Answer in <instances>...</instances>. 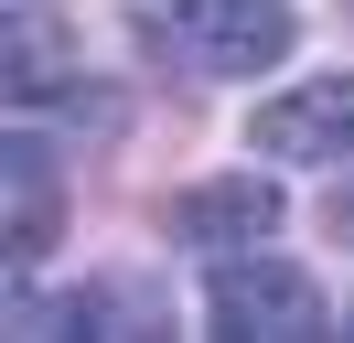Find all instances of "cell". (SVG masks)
I'll list each match as a JSON object with an SVG mask.
<instances>
[{"label":"cell","instance_id":"cell-5","mask_svg":"<svg viewBox=\"0 0 354 343\" xmlns=\"http://www.w3.org/2000/svg\"><path fill=\"white\" fill-rule=\"evenodd\" d=\"M0 183H11V225H0V247H11V268H44V247H54V161L32 140H11L0 150Z\"/></svg>","mask_w":354,"mask_h":343},{"label":"cell","instance_id":"cell-4","mask_svg":"<svg viewBox=\"0 0 354 343\" xmlns=\"http://www.w3.org/2000/svg\"><path fill=\"white\" fill-rule=\"evenodd\" d=\"M268 225H279V193H268L258 172H225V183L172 193V236L183 247H258Z\"/></svg>","mask_w":354,"mask_h":343},{"label":"cell","instance_id":"cell-3","mask_svg":"<svg viewBox=\"0 0 354 343\" xmlns=\"http://www.w3.org/2000/svg\"><path fill=\"white\" fill-rule=\"evenodd\" d=\"M247 140H258L268 161H344V150H354V75H311V86L258 97Z\"/></svg>","mask_w":354,"mask_h":343},{"label":"cell","instance_id":"cell-1","mask_svg":"<svg viewBox=\"0 0 354 343\" xmlns=\"http://www.w3.org/2000/svg\"><path fill=\"white\" fill-rule=\"evenodd\" d=\"M161 33L204 75H258L290 54V0H161Z\"/></svg>","mask_w":354,"mask_h":343},{"label":"cell","instance_id":"cell-2","mask_svg":"<svg viewBox=\"0 0 354 343\" xmlns=\"http://www.w3.org/2000/svg\"><path fill=\"white\" fill-rule=\"evenodd\" d=\"M204 311H215V333H268V343H311L322 333V290H311L290 257H225L215 279H204Z\"/></svg>","mask_w":354,"mask_h":343},{"label":"cell","instance_id":"cell-6","mask_svg":"<svg viewBox=\"0 0 354 343\" xmlns=\"http://www.w3.org/2000/svg\"><path fill=\"white\" fill-rule=\"evenodd\" d=\"M0 86H11L22 107H54V97H65V43H54L32 11L11 21V33H0Z\"/></svg>","mask_w":354,"mask_h":343}]
</instances>
